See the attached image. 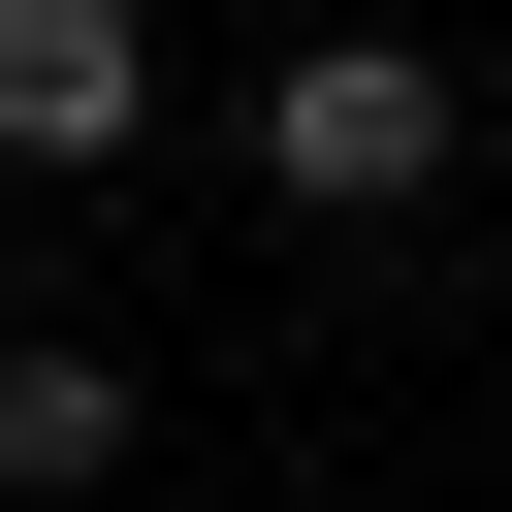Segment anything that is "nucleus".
<instances>
[{"label": "nucleus", "mask_w": 512, "mask_h": 512, "mask_svg": "<svg viewBox=\"0 0 512 512\" xmlns=\"http://www.w3.org/2000/svg\"><path fill=\"white\" fill-rule=\"evenodd\" d=\"M64 480H128V384L32 320V352H0V512H64Z\"/></svg>", "instance_id": "7ed1b4c3"}, {"label": "nucleus", "mask_w": 512, "mask_h": 512, "mask_svg": "<svg viewBox=\"0 0 512 512\" xmlns=\"http://www.w3.org/2000/svg\"><path fill=\"white\" fill-rule=\"evenodd\" d=\"M256 160H288V224H416V192H448V64H416V32H320V64L256 96Z\"/></svg>", "instance_id": "f257e3e1"}, {"label": "nucleus", "mask_w": 512, "mask_h": 512, "mask_svg": "<svg viewBox=\"0 0 512 512\" xmlns=\"http://www.w3.org/2000/svg\"><path fill=\"white\" fill-rule=\"evenodd\" d=\"M0 352H32V320H0Z\"/></svg>", "instance_id": "20e7f679"}, {"label": "nucleus", "mask_w": 512, "mask_h": 512, "mask_svg": "<svg viewBox=\"0 0 512 512\" xmlns=\"http://www.w3.org/2000/svg\"><path fill=\"white\" fill-rule=\"evenodd\" d=\"M160 128V0H0V192H96Z\"/></svg>", "instance_id": "f03ea898"}]
</instances>
